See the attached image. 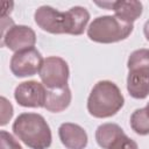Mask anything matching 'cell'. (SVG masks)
I'll return each instance as SVG.
<instances>
[{
	"instance_id": "obj_1",
	"label": "cell",
	"mask_w": 149,
	"mask_h": 149,
	"mask_svg": "<svg viewBox=\"0 0 149 149\" xmlns=\"http://www.w3.org/2000/svg\"><path fill=\"white\" fill-rule=\"evenodd\" d=\"M36 24L50 34L80 35L84 33L90 13L85 7L74 6L66 12H59L51 6H41L34 14Z\"/></svg>"
},
{
	"instance_id": "obj_2",
	"label": "cell",
	"mask_w": 149,
	"mask_h": 149,
	"mask_svg": "<svg viewBox=\"0 0 149 149\" xmlns=\"http://www.w3.org/2000/svg\"><path fill=\"white\" fill-rule=\"evenodd\" d=\"M12 129L15 136L30 149H48L51 146V130L41 114H20L13 122Z\"/></svg>"
},
{
	"instance_id": "obj_3",
	"label": "cell",
	"mask_w": 149,
	"mask_h": 149,
	"mask_svg": "<svg viewBox=\"0 0 149 149\" xmlns=\"http://www.w3.org/2000/svg\"><path fill=\"white\" fill-rule=\"evenodd\" d=\"M125 98L116 84L109 80L98 81L87 98L88 113L98 119L115 115L123 106Z\"/></svg>"
},
{
	"instance_id": "obj_4",
	"label": "cell",
	"mask_w": 149,
	"mask_h": 149,
	"mask_svg": "<svg viewBox=\"0 0 149 149\" xmlns=\"http://www.w3.org/2000/svg\"><path fill=\"white\" fill-rule=\"evenodd\" d=\"M134 26L125 23L112 15L95 17L87 28V36L97 43H115L126 40L133 31Z\"/></svg>"
},
{
	"instance_id": "obj_5",
	"label": "cell",
	"mask_w": 149,
	"mask_h": 149,
	"mask_svg": "<svg viewBox=\"0 0 149 149\" xmlns=\"http://www.w3.org/2000/svg\"><path fill=\"white\" fill-rule=\"evenodd\" d=\"M38 74L43 85L47 86L48 90L62 88L68 86L70 70L68 63L63 58L50 56L43 61Z\"/></svg>"
},
{
	"instance_id": "obj_6",
	"label": "cell",
	"mask_w": 149,
	"mask_h": 149,
	"mask_svg": "<svg viewBox=\"0 0 149 149\" xmlns=\"http://www.w3.org/2000/svg\"><path fill=\"white\" fill-rule=\"evenodd\" d=\"M1 45L7 47L14 52L34 48L36 43V34L30 27L23 24H10L7 27L3 22L1 23Z\"/></svg>"
},
{
	"instance_id": "obj_7",
	"label": "cell",
	"mask_w": 149,
	"mask_h": 149,
	"mask_svg": "<svg viewBox=\"0 0 149 149\" xmlns=\"http://www.w3.org/2000/svg\"><path fill=\"white\" fill-rule=\"evenodd\" d=\"M43 61L41 52L35 48L17 51L10 58V71L19 78L34 76L40 72Z\"/></svg>"
},
{
	"instance_id": "obj_8",
	"label": "cell",
	"mask_w": 149,
	"mask_h": 149,
	"mask_svg": "<svg viewBox=\"0 0 149 149\" xmlns=\"http://www.w3.org/2000/svg\"><path fill=\"white\" fill-rule=\"evenodd\" d=\"M47 91L44 85L36 80H28L20 83L14 91L16 102L22 107L40 108L45 106Z\"/></svg>"
},
{
	"instance_id": "obj_9",
	"label": "cell",
	"mask_w": 149,
	"mask_h": 149,
	"mask_svg": "<svg viewBox=\"0 0 149 149\" xmlns=\"http://www.w3.org/2000/svg\"><path fill=\"white\" fill-rule=\"evenodd\" d=\"M58 136L68 149H84L87 146V134L83 127L72 122H64L58 128Z\"/></svg>"
},
{
	"instance_id": "obj_10",
	"label": "cell",
	"mask_w": 149,
	"mask_h": 149,
	"mask_svg": "<svg viewBox=\"0 0 149 149\" xmlns=\"http://www.w3.org/2000/svg\"><path fill=\"white\" fill-rule=\"evenodd\" d=\"M113 12L115 13V17H118L120 21L125 23L133 24L134 21H136L141 15L143 10L142 2L136 0H120V1H113L112 6Z\"/></svg>"
},
{
	"instance_id": "obj_11",
	"label": "cell",
	"mask_w": 149,
	"mask_h": 149,
	"mask_svg": "<svg viewBox=\"0 0 149 149\" xmlns=\"http://www.w3.org/2000/svg\"><path fill=\"white\" fill-rule=\"evenodd\" d=\"M71 99H72V94L69 86H65L62 88L48 90L44 108L52 113L63 112L69 107Z\"/></svg>"
},
{
	"instance_id": "obj_12",
	"label": "cell",
	"mask_w": 149,
	"mask_h": 149,
	"mask_svg": "<svg viewBox=\"0 0 149 149\" xmlns=\"http://www.w3.org/2000/svg\"><path fill=\"white\" fill-rule=\"evenodd\" d=\"M127 90L134 99H144L149 94V73L129 71L127 77Z\"/></svg>"
},
{
	"instance_id": "obj_13",
	"label": "cell",
	"mask_w": 149,
	"mask_h": 149,
	"mask_svg": "<svg viewBox=\"0 0 149 149\" xmlns=\"http://www.w3.org/2000/svg\"><path fill=\"white\" fill-rule=\"evenodd\" d=\"M123 134L122 128L116 123H102L95 130V141L102 149H108L111 143Z\"/></svg>"
},
{
	"instance_id": "obj_14",
	"label": "cell",
	"mask_w": 149,
	"mask_h": 149,
	"mask_svg": "<svg viewBox=\"0 0 149 149\" xmlns=\"http://www.w3.org/2000/svg\"><path fill=\"white\" fill-rule=\"evenodd\" d=\"M129 71L149 73V49L134 50L127 62Z\"/></svg>"
},
{
	"instance_id": "obj_15",
	"label": "cell",
	"mask_w": 149,
	"mask_h": 149,
	"mask_svg": "<svg viewBox=\"0 0 149 149\" xmlns=\"http://www.w3.org/2000/svg\"><path fill=\"white\" fill-rule=\"evenodd\" d=\"M130 127L139 135L149 134V115L146 108H137L130 115Z\"/></svg>"
},
{
	"instance_id": "obj_16",
	"label": "cell",
	"mask_w": 149,
	"mask_h": 149,
	"mask_svg": "<svg viewBox=\"0 0 149 149\" xmlns=\"http://www.w3.org/2000/svg\"><path fill=\"white\" fill-rule=\"evenodd\" d=\"M108 149H139V146L134 140L123 133L111 143Z\"/></svg>"
},
{
	"instance_id": "obj_17",
	"label": "cell",
	"mask_w": 149,
	"mask_h": 149,
	"mask_svg": "<svg viewBox=\"0 0 149 149\" xmlns=\"http://www.w3.org/2000/svg\"><path fill=\"white\" fill-rule=\"evenodd\" d=\"M0 149H22L21 144L14 139L12 134L6 130L0 132Z\"/></svg>"
},
{
	"instance_id": "obj_18",
	"label": "cell",
	"mask_w": 149,
	"mask_h": 149,
	"mask_svg": "<svg viewBox=\"0 0 149 149\" xmlns=\"http://www.w3.org/2000/svg\"><path fill=\"white\" fill-rule=\"evenodd\" d=\"M0 101H1V122H0V125L5 126L13 116V106L5 97H1Z\"/></svg>"
},
{
	"instance_id": "obj_19",
	"label": "cell",
	"mask_w": 149,
	"mask_h": 149,
	"mask_svg": "<svg viewBox=\"0 0 149 149\" xmlns=\"http://www.w3.org/2000/svg\"><path fill=\"white\" fill-rule=\"evenodd\" d=\"M143 33H144V36H146L147 41H149V20H147L144 26H143Z\"/></svg>"
},
{
	"instance_id": "obj_20",
	"label": "cell",
	"mask_w": 149,
	"mask_h": 149,
	"mask_svg": "<svg viewBox=\"0 0 149 149\" xmlns=\"http://www.w3.org/2000/svg\"><path fill=\"white\" fill-rule=\"evenodd\" d=\"M144 108H146V111H147V113H148V115H149V102L147 104V106H146Z\"/></svg>"
}]
</instances>
